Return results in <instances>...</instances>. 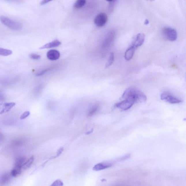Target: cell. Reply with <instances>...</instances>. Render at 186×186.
<instances>
[{
  "label": "cell",
  "mask_w": 186,
  "mask_h": 186,
  "mask_svg": "<svg viewBox=\"0 0 186 186\" xmlns=\"http://www.w3.org/2000/svg\"><path fill=\"white\" fill-rule=\"evenodd\" d=\"M86 2V1L85 0H78L74 4V7L77 9H80L84 6Z\"/></svg>",
  "instance_id": "obj_16"
},
{
  "label": "cell",
  "mask_w": 186,
  "mask_h": 186,
  "mask_svg": "<svg viewBox=\"0 0 186 186\" xmlns=\"http://www.w3.org/2000/svg\"><path fill=\"white\" fill-rule=\"evenodd\" d=\"M144 25H147L149 24V21L147 19H145L144 22Z\"/></svg>",
  "instance_id": "obj_30"
},
{
  "label": "cell",
  "mask_w": 186,
  "mask_h": 186,
  "mask_svg": "<svg viewBox=\"0 0 186 186\" xmlns=\"http://www.w3.org/2000/svg\"><path fill=\"white\" fill-rule=\"evenodd\" d=\"M12 52L7 49L0 48V55L2 56H8L12 55Z\"/></svg>",
  "instance_id": "obj_17"
},
{
  "label": "cell",
  "mask_w": 186,
  "mask_h": 186,
  "mask_svg": "<svg viewBox=\"0 0 186 186\" xmlns=\"http://www.w3.org/2000/svg\"><path fill=\"white\" fill-rule=\"evenodd\" d=\"M61 54L59 51L55 50H51L47 53V56L51 61H56L59 58Z\"/></svg>",
  "instance_id": "obj_10"
},
{
  "label": "cell",
  "mask_w": 186,
  "mask_h": 186,
  "mask_svg": "<svg viewBox=\"0 0 186 186\" xmlns=\"http://www.w3.org/2000/svg\"><path fill=\"white\" fill-rule=\"evenodd\" d=\"M114 53H111L110 54V58H109L108 61L106 64V68H107L108 67L111 66L112 65L113 63L114 62Z\"/></svg>",
  "instance_id": "obj_19"
},
{
  "label": "cell",
  "mask_w": 186,
  "mask_h": 186,
  "mask_svg": "<svg viewBox=\"0 0 186 186\" xmlns=\"http://www.w3.org/2000/svg\"><path fill=\"white\" fill-rule=\"evenodd\" d=\"M109 2L108 11L110 13H112L114 11V5H115L117 1L112 0V1H107Z\"/></svg>",
  "instance_id": "obj_18"
},
{
  "label": "cell",
  "mask_w": 186,
  "mask_h": 186,
  "mask_svg": "<svg viewBox=\"0 0 186 186\" xmlns=\"http://www.w3.org/2000/svg\"><path fill=\"white\" fill-rule=\"evenodd\" d=\"M63 184L61 180H57L52 183L51 186H63Z\"/></svg>",
  "instance_id": "obj_24"
},
{
  "label": "cell",
  "mask_w": 186,
  "mask_h": 186,
  "mask_svg": "<svg viewBox=\"0 0 186 186\" xmlns=\"http://www.w3.org/2000/svg\"><path fill=\"white\" fill-rule=\"evenodd\" d=\"M64 148L63 147H61L60 148L59 150L58 151V152H57V157H58L60 155H61V154L62 153L63 151Z\"/></svg>",
  "instance_id": "obj_27"
},
{
  "label": "cell",
  "mask_w": 186,
  "mask_h": 186,
  "mask_svg": "<svg viewBox=\"0 0 186 186\" xmlns=\"http://www.w3.org/2000/svg\"><path fill=\"white\" fill-rule=\"evenodd\" d=\"M115 36V31L112 30L107 34L103 42L102 47L104 50H107L114 41Z\"/></svg>",
  "instance_id": "obj_6"
},
{
  "label": "cell",
  "mask_w": 186,
  "mask_h": 186,
  "mask_svg": "<svg viewBox=\"0 0 186 186\" xmlns=\"http://www.w3.org/2000/svg\"><path fill=\"white\" fill-rule=\"evenodd\" d=\"M121 99L131 100L135 103H142L146 101L147 97L141 91L135 88H130L124 92Z\"/></svg>",
  "instance_id": "obj_1"
},
{
  "label": "cell",
  "mask_w": 186,
  "mask_h": 186,
  "mask_svg": "<svg viewBox=\"0 0 186 186\" xmlns=\"http://www.w3.org/2000/svg\"><path fill=\"white\" fill-rule=\"evenodd\" d=\"M30 57L31 59L33 60L40 59L41 57L39 55L35 54H31L30 55Z\"/></svg>",
  "instance_id": "obj_26"
},
{
  "label": "cell",
  "mask_w": 186,
  "mask_h": 186,
  "mask_svg": "<svg viewBox=\"0 0 186 186\" xmlns=\"http://www.w3.org/2000/svg\"><path fill=\"white\" fill-rule=\"evenodd\" d=\"M93 129H91L90 131H88V132H86V135H90L91 134H92V132H93Z\"/></svg>",
  "instance_id": "obj_29"
},
{
  "label": "cell",
  "mask_w": 186,
  "mask_h": 186,
  "mask_svg": "<svg viewBox=\"0 0 186 186\" xmlns=\"http://www.w3.org/2000/svg\"><path fill=\"white\" fill-rule=\"evenodd\" d=\"M26 159L24 157H20L18 158L17 160H16V162H15V167L14 169H16V170L19 171H22V166L24 163L25 161H26Z\"/></svg>",
  "instance_id": "obj_14"
},
{
  "label": "cell",
  "mask_w": 186,
  "mask_h": 186,
  "mask_svg": "<svg viewBox=\"0 0 186 186\" xmlns=\"http://www.w3.org/2000/svg\"><path fill=\"white\" fill-rule=\"evenodd\" d=\"M16 103L14 102L1 103L0 104V114H5L9 112L14 107Z\"/></svg>",
  "instance_id": "obj_9"
},
{
  "label": "cell",
  "mask_w": 186,
  "mask_h": 186,
  "mask_svg": "<svg viewBox=\"0 0 186 186\" xmlns=\"http://www.w3.org/2000/svg\"><path fill=\"white\" fill-rule=\"evenodd\" d=\"M108 20V17L105 13L99 14L94 19V23L96 26L102 27L107 23Z\"/></svg>",
  "instance_id": "obj_5"
},
{
  "label": "cell",
  "mask_w": 186,
  "mask_h": 186,
  "mask_svg": "<svg viewBox=\"0 0 186 186\" xmlns=\"http://www.w3.org/2000/svg\"><path fill=\"white\" fill-rule=\"evenodd\" d=\"M61 44V42L58 40H55L52 42H51L47 43L44 45L40 47V49L42 50L44 49L50 48L53 47H58Z\"/></svg>",
  "instance_id": "obj_13"
},
{
  "label": "cell",
  "mask_w": 186,
  "mask_h": 186,
  "mask_svg": "<svg viewBox=\"0 0 186 186\" xmlns=\"http://www.w3.org/2000/svg\"><path fill=\"white\" fill-rule=\"evenodd\" d=\"M30 112L29 111H27L25 112L23 114L21 115L20 117V120H23L26 119L27 117H29L30 114Z\"/></svg>",
  "instance_id": "obj_25"
},
{
  "label": "cell",
  "mask_w": 186,
  "mask_h": 186,
  "mask_svg": "<svg viewBox=\"0 0 186 186\" xmlns=\"http://www.w3.org/2000/svg\"><path fill=\"white\" fill-rule=\"evenodd\" d=\"M10 179V176L9 175L6 174L3 175L1 177V182L2 184H5V183L8 182Z\"/></svg>",
  "instance_id": "obj_20"
},
{
  "label": "cell",
  "mask_w": 186,
  "mask_h": 186,
  "mask_svg": "<svg viewBox=\"0 0 186 186\" xmlns=\"http://www.w3.org/2000/svg\"><path fill=\"white\" fill-rule=\"evenodd\" d=\"M164 36L168 40L174 41L177 40V34L175 29L169 27H164L163 30Z\"/></svg>",
  "instance_id": "obj_3"
},
{
  "label": "cell",
  "mask_w": 186,
  "mask_h": 186,
  "mask_svg": "<svg viewBox=\"0 0 186 186\" xmlns=\"http://www.w3.org/2000/svg\"><path fill=\"white\" fill-rule=\"evenodd\" d=\"M113 164V163L112 162L98 164L93 167V170L95 171H99V170H104L111 167L112 166Z\"/></svg>",
  "instance_id": "obj_11"
},
{
  "label": "cell",
  "mask_w": 186,
  "mask_h": 186,
  "mask_svg": "<svg viewBox=\"0 0 186 186\" xmlns=\"http://www.w3.org/2000/svg\"><path fill=\"white\" fill-rule=\"evenodd\" d=\"M50 1H48V0H44V1H41L40 4L41 5H44L50 2Z\"/></svg>",
  "instance_id": "obj_28"
},
{
  "label": "cell",
  "mask_w": 186,
  "mask_h": 186,
  "mask_svg": "<svg viewBox=\"0 0 186 186\" xmlns=\"http://www.w3.org/2000/svg\"><path fill=\"white\" fill-rule=\"evenodd\" d=\"M98 109L99 106L97 105H96L93 106L91 109L90 111L89 112V114H88V116L91 117V116L93 115V114H94L97 111Z\"/></svg>",
  "instance_id": "obj_21"
},
{
  "label": "cell",
  "mask_w": 186,
  "mask_h": 186,
  "mask_svg": "<svg viewBox=\"0 0 186 186\" xmlns=\"http://www.w3.org/2000/svg\"><path fill=\"white\" fill-rule=\"evenodd\" d=\"M136 48V47L132 45L127 49L125 52V55H124V57L126 61H129L132 59Z\"/></svg>",
  "instance_id": "obj_12"
},
{
  "label": "cell",
  "mask_w": 186,
  "mask_h": 186,
  "mask_svg": "<svg viewBox=\"0 0 186 186\" xmlns=\"http://www.w3.org/2000/svg\"><path fill=\"white\" fill-rule=\"evenodd\" d=\"M0 21L7 27L12 30H20L23 27V25L20 22L14 20L7 16H0Z\"/></svg>",
  "instance_id": "obj_2"
},
{
  "label": "cell",
  "mask_w": 186,
  "mask_h": 186,
  "mask_svg": "<svg viewBox=\"0 0 186 186\" xmlns=\"http://www.w3.org/2000/svg\"><path fill=\"white\" fill-rule=\"evenodd\" d=\"M21 172L14 168L13 170H12L11 172V175L13 176V177H17V176L20 174Z\"/></svg>",
  "instance_id": "obj_22"
},
{
  "label": "cell",
  "mask_w": 186,
  "mask_h": 186,
  "mask_svg": "<svg viewBox=\"0 0 186 186\" xmlns=\"http://www.w3.org/2000/svg\"><path fill=\"white\" fill-rule=\"evenodd\" d=\"M145 35L142 33H139L136 36L133 41L132 45L137 48L142 45L144 41Z\"/></svg>",
  "instance_id": "obj_8"
},
{
  "label": "cell",
  "mask_w": 186,
  "mask_h": 186,
  "mask_svg": "<svg viewBox=\"0 0 186 186\" xmlns=\"http://www.w3.org/2000/svg\"><path fill=\"white\" fill-rule=\"evenodd\" d=\"M33 161H34V157L33 156L31 157L27 160H26L22 166V170H26L29 168L33 163Z\"/></svg>",
  "instance_id": "obj_15"
},
{
  "label": "cell",
  "mask_w": 186,
  "mask_h": 186,
  "mask_svg": "<svg viewBox=\"0 0 186 186\" xmlns=\"http://www.w3.org/2000/svg\"><path fill=\"white\" fill-rule=\"evenodd\" d=\"M50 69V68H47V69H43L42 70L39 71V72L36 73V76H42V75L46 73V72H48V71H49Z\"/></svg>",
  "instance_id": "obj_23"
},
{
  "label": "cell",
  "mask_w": 186,
  "mask_h": 186,
  "mask_svg": "<svg viewBox=\"0 0 186 186\" xmlns=\"http://www.w3.org/2000/svg\"><path fill=\"white\" fill-rule=\"evenodd\" d=\"M135 103L132 100L126 99L117 103L115 104V106L117 108L121 110H126L131 108Z\"/></svg>",
  "instance_id": "obj_7"
},
{
  "label": "cell",
  "mask_w": 186,
  "mask_h": 186,
  "mask_svg": "<svg viewBox=\"0 0 186 186\" xmlns=\"http://www.w3.org/2000/svg\"><path fill=\"white\" fill-rule=\"evenodd\" d=\"M161 99L172 104H178L183 102L182 100L175 97L171 93L167 92H165L162 93L161 96Z\"/></svg>",
  "instance_id": "obj_4"
}]
</instances>
